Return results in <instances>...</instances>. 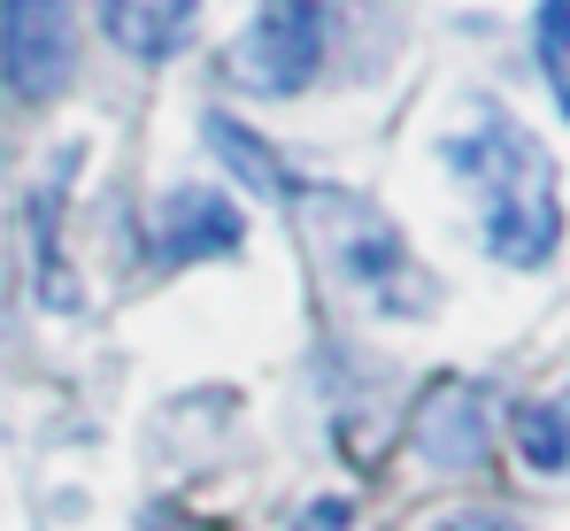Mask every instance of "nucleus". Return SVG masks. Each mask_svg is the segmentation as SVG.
<instances>
[{
  "label": "nucleus",
  "mask_w": 570,
  "mask_h": 531,
  "mask_svg": "<svg viewBox=\"0 0 570 531\" xmlns=\"http://www.w3.org/2000/svg\"><path fill=\"white\" fill-rule=\"evenodd\" d=\"M239 239H247V216H239L224 193H208V185H178V193L163 200V224H155L163 263H216V255H232Z\"/></svg>",
  "instance_id": "423d86ee"
},
{
  "label": "nucleus",
  "mask_w": 570,
  "mask_h": 531,
  "mask_svg": "<svg viewBox=\"0 0 570 531\" xmlns=\"http://www.w3.org/2000/svg\"><path fill=\"white\" fill-rule=\"evenodd\" d=\"M324 62V0H263L255 23L232 39V86L301 92Z\"/></svg>",
  "instance_id": "7ed1b4c3"
},
{
  "label": "nucleus",
  "mask_w": 570,
  "mask_h": 531,
  "mask_svg": "<svg viewBox=\"0 0 570 531\" xmlns=\"http://www.w3.org/2000/svg\"><path fill=\"white\" fill-rule=\"evenodd\" d=\"M347 501H308V517H293V531H347Z\"/></svg>",
  "instance_id": "9b49d317"
},
{
  "label": "nucleus",
  "mask_w": 570,
  "mask_h": 531,
  "mask_svg": "<svg viewBox=\"0 0 570 531\" xmlns=\"http://www.w3.org/2000/svg\"><path fill=\"white\" fill-rule=\"evenodd\" d=\"M208 147H216L232 170L247 177L255 193H271V200H285V193H293V177L278 170V155H271V147H263L247 124H232V116H208Z\"/></svg>",
  "instance_id": "6e6552de"
},
{
  "label": "nucleus",
  "mask_w": 570,
  "mask_h": 531,
  "mask_svg": "<svg viewBox=\"0 0 570 531\" xmlns=\"http://www.w3.org/2000/svg\"><path fill=\"white\" fill-rule=\"evenodd\" d=\"M532 39H540V62H548V70H570V0H540Z\"/></svg>",
  "instance_id": "9d476101"
},
{
  "label": "nucleus",
  "mask_w": 570,
  "mask_h": 531,
  "mask_svg": "<svg viewBox=\"0 0 570 531\" xmlns=\"http://www.w3.org/2000/svg\"><path fill=\"white\" fill-rule=\"evenodd\" d=\"M556 92H563V108H570V70H556Z\"/></svg>",
  "instance_id": "ddd939ff"
},
{
  "label": "nucleus",
  "mask_w": 570,
  "mask_h": 531,
  "mask_svg": "<svg viewBox=\"0 0 570 531\" xmlns=\"http://www.w3.org/2000/svg\"><path fill=\"white\" fill-rule=\"evenodd\" d=\"M100 16H108V39H116L131 62H170L193 39L200 0H108Z\"/></svg>",
  "instance_id": "0eeeda50"
},
{
  "label": "nucleus",
  "mask_w": 570,
  "mask_h": 531,
  "mask_svg": "<svg viewBox=\"0 0 570 531\" xmlns=\"http://www.w3.org/2000/svg\"><path fill=\"white\" fill-rule=\"evenodd\" d=\"M409 446L440 470V478H463L485 462V446H493V416H485V393L463 385V377H448V385H432L424 401H416V416H409Z\"/></svg>",
  "instance_id": "39448f33"
},
{
  "label": "nucleus",
  "mask_w": 570,
  "mask_h": 531,
  "mask_svg": "<svg viewBox=\"0 0 570 531\" xmlns=\"http://www.w3.org/2000/svg\"><path fill=\"white\" fill-rule=\"evenodd\" d=\"M448 163L485 193V247H493L501 263L532 269V263L556 255V239H563L556 163H548V147H540L524 124H509V116L485 108L478 131L448 139Z\"/></svg>",
  "instance_id": "f257e3e1"
},
{
  "label": "nucleus",
  "mask_w": 570,
  "mask_h": 531,
  "mask_svg": "<svg viewBox=\"0 0 570 531\" xmlns=\"http://www.w3.org/2000/svg\"><path fill=\"white\" fill-rule=\"evenodd\" d=\"M78 70L70 0H0V86L16 100H55Z\"/></svg>",
  "instance_id": "20e7f679"
},
{
  "label": "nucleus",
  "mask_w": 570,
  "mask_h": 531,
  "mask_svg": "<svg viewBox=\"0 0 570 531\" xmlns=\"http://www.w3.org/2000/svg\"><path fill=\"white\" fill-rule=\"evenodd\" d=\"M517 446H524V462H532V470H563V462H570V409L532 401V409L517 416Z\"/></svg>",
  "instance_id": "1a4fd4ad"
},
{
  "label": "nucleus",
  "mask_w": 570,
  "mask_h": 531,
  "mask_svg": "<svg viewBox=\"0 0 570 531\" xmlns=\"http://www.w3.org/2000/svg\"><path fill=\"white\" fill-rule=\"evenodd\" d=\"M301 208H308L316 255L340 269L355 293H371V301H379V308H393V316H416V308H432V285L416 277L409 247H401V232L385 224L371 200H355V193L324 185V193H301Z\"/></svg>",
  "instance_id": "f03ea898"
},
{
  "label": "nucleus",
  "mask_w": 570,
  "mask_h": 531,
  "mask_svg": "<svg viewBox=\"0 0 570 531\" xmlns=\"http://www.w3.org/2000/svg\"><path fill=\"white\" fill-rule=\"evenodd\" d=\"M440 531H517V524H501V517H448Z\"/></svg>",
  "instance_id": "f8f14e48"
}]
</instances>
